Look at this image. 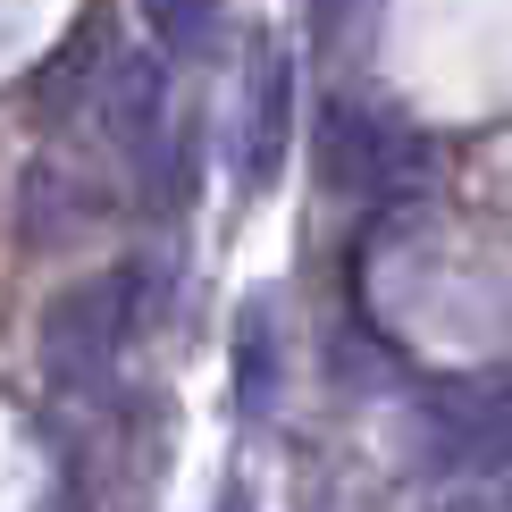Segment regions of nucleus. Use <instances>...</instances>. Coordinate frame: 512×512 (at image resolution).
Returning <instances> with one entry per match:
<instances>
[{
	"label": "nucleus",
	"mask_w": 512,
	"mask_h": 512,
	"mask_svg": "<svg viewBox=\"0 0 512 512\" xmlns=\"http://www.w3.org/2000/svg\"><path fill=\"white\" fill-rule=\"evenodd\" d=\"M135 319H143V269L135 261L51 294V311H42V370H51V387H76V395L101 387L118 370L126 336H135Z\"/></svg>",
	"instance_id": "f257e3e1"
},
{
	"label": "nucleus",
	"mask_w": 512,
	"mask_h": 512,
	"mask_svg": "<svg viewBox=\"0 0 512 512\" xmlns=\"http://www.w3.org/2000/svg\"><path fill=\"white\" fill-rule=\"evenodd\" d=\"M101 126L126 160H160V126H168V68L160 51H118L101 76Z\"/></svg>",
	"instance_id": "20e7f679"
},
{
	"label": "nucleus",
	"mask_w": 512,
	"mask_h": 512,
	"mask_svg": "<svg viewBox=\"0 0 512 512\" xmlns=\"http://www.w3.org/2000/svg\"><path fill=\"white\" fill-rule=\"evenodd\" d=\"M210 9H219V0H143V17H152L160 51H194V42L210 34Z\"/></svg>",
	"instance_id": "0eeeda50"
},
{
	"label": "nucleus",
	"mask_w": 512,
	"mask_h": 512,
	"mask_svg": "<svg viewBox=\"0 0 512 512\" xmlns=\"http://www.w3.org/2000/svg\"><path fill=\"white\" fill-rule=\"evenodd\" d=\"M101 219H110V194H101L76 160H26L17 168V244L59 252L76 236H93Z\"/></svg>",
	"instance_id": "7ed1b4c3"
},
{
	"label": "nucleus",
	"mask_w": 512,
	"mask_h": 512,
	"mask_svg": "<svg viewBox=\"0 0 512 512\" xmlns=\"http://www.w3.org/2000/svg\"><path fill=\"white\" fill-rule=\"evenodd\" d=\"M286 152H294V59L286 51H261L252 59V93H244V185L286 177Z\"/></svg>",
	"instance_id": "39448f33"
},
{
	"label": "nucleus",
	"mask_w": 512,
	"mask_h": 512,
	"mask_svg": "<svg viewBox=\"0 0 512 512\" xmlns=\"http://www.w3.org/2000/svg\"><path fill=\"white\" fill-rule=\"evenodd\" d=\"M437 512H479V504H437Z\"/></svg>",
	"instance_id": "1a4fd4ad"
},
{
	"label": "nucleus",
	"mask_w": 512,
	"mask_h": 512,
	"mask_svg": "<svg viewBox=\"0 0 512 512\" xmlns=\"http://www.w3.org/2000/svg\"><path fill=\"white\" fill-rule=\"evenodd\" d=\"M227 395H236V412L244 420H261L269 403H277V378H286V345H277V311H269V294H252V303L236 311V336H227Z\"/></svg>",
	"instance_id": "423d86ee"
},
{
	"label": "nucleus",
	"mask_w": 512,
	"mask_h": 512,
	"mask_svg": "<svg viewBox=\"0 0 512 512\" xmlns=\"http://www.w3.org/2000/svg\"><path fill=\"white\" fill-rule=\"evenodd\" d=\"M219 512H252V496H244V487H227V496H219Z\"/></svg>",
	"instance_id": "6e6552de"
},
{
	"label": "nucleus",
	"mask_w": 512,
	"mask_h": 512,
	"mask_svg": "<svg viewBox=\"0 0 512 512\" xmlns=\"http://www.w3.org/2000/svg\"><path fill=\"white\" fill-rule=\"evenodd\" d=\"M311 160H319V185H336V194H370V202L420 177V143L403 135L378 101H353V93L319 101Z\"/></svg>",
	"instance_id": "f03ea898"
}]
</instances>
